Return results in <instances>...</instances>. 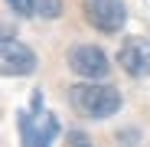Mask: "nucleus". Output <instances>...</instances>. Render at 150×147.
<instances>
[{
	"label": "nucleus",
	"instance_id": "obj_1",
	"mask_svg": "<svg viewBox=\"0 0 150 147\" xmlns=\"http://www.w3.org/2000/svg\"><path fill=\"white\" fill-rule=\"evenodd\" d=\"M69 98H72V108L85 118H91V121H105L114 111H121V92L111 88V85H98V82L72 85Z\"/></svg>",
	"mask_w": 150,
	"mask_h": 147
},
{
	"label": "nucleus",
	"instance_id": "obj_2",
	"mask_svg": "<svg viewBox=\"0 0 150 147\" xmlns=\"http://www.w3.org/2000/svg\"><path fill=\"white\" fill-rule=\"evenodd\" d=\"M85 20L101 33H121V26L127 23V10L121 0H82Z\"/></svg>",
	"mask_w": 150,
	"mask_h": 147
},
{
	"label": "nucleus",
	"instance_id": "obj_3",
	"mask_svg": "<svg viewBox=\"0 0 150 147\" xmlns=\"http://www.w3.org/2000/svg\"><path fill=\"white\" fill-rule=\"evenodd\" d=\"M69 69L75 72V75L88 79V82H101V79H108V72H111L108 56L98 46H75L69 53Z\"/></svg>",
	"mask_w": 150,
	"mask_h": 147
},
{
	"label": "nucleus",
	"instance_id": "obj_4",
	"mask_svg": "<svg viewBox=\"0 0 150 147\" xmlns=\"http://www.w3.org/2000/svg\"><path fill=\"white\" fill-rule=\"evenodd\" d=\"M117 65L131 79H150V39H144V36L124 39L117 49Z\"/></svg>",
	"mask_w": 150,
	"mask_h": 147
},
{
	"label": "nucleus",
	"instance_id": "obj_5",
	"mask_svg": "<svg viewBox=\"0 0 150 147\" xmlns=\"http://www.w3.org/2000/svg\"><path fill=\"white\" fill-rule=\"evenodd\" d=\"M0 65H4V75H33L36 72V53L26 43H20L7 33L4 43H0Z\"/></svg>",
	"mask_w": 150,
	"mask_h": 147
},
{
	"label": "nucleus",
	"instance_id": "obj_6",
	"mask_svg": "<svg viewBox=\"0 0 150 147\" xmlns=\"http://www.w3.org/2000/svg\"><path fill=\"white\" fill-rule=\"evenodd\" d=\"M33 111H16V124H20V134H23V147H39V134L33 131Z\"/></svg>",
	"mask_w": 150,
	"mask_h": 147
},
{
	"label": "nucleus",
	"instance_id": "obj_7",
	"mask_svg": "<svg viewBox=\"0 0 150 147\" xmlns=\"http://www.w3.org/2000/svg\"><path fill=\"white\" fill-rule=\"evenodd\" d=\"M33 13L42 20H59L62 16V0H33Z\"/></svg>",
	"mask_w": 150,
	"mask_h": 147
},
{
	"label": "nucleus",
	"instance_id": "obj_8",
	"mask_svg": "<svg viewBox=\"0 0 150 147\" xmlns=\"http://www.w3.org/2000/svg\"><path fill=\"white\" fill-rule=\"evenodd\" d=\"M10 10L20 13V16H33V0H7Z\"/></svg>",
	"mask_w": 150,
	"mask_h": 147
},
{
	"label": "nucleus",
	"instance_id": "obj_9",
	"mask_svg": "<svg viewBox=\"0 0 150 147\" xmlns=\"http://www.w3.org/2000/svg\"><path fill=\"white\" fill-rule=\"evenodd\" d=\"M69 147H95V144H91L88 134H82V131H69Z\"/></svg>",
	"mask_w": 150,
	"mask_h": 147
},
{
	"label": "nucleus",
	"instance_id": "obj_10",
	"mask_svg": "<svg viewBox=\"0 0 150 147\" xmlns=\"http://www.w3.org/2000/svg\"><path fill=\"white\" fill-rule=\"evenodd\" d=\"M137 137H140L137 131H121V134H117V141H127L124 147H137Z\"/></svg>",
	"mask_w": 150,
	"mask_h": 147
},
{
	"label": "nucleus",
	"instance_id": "obj_11",
	"mask_svg": "<svg viewBox=\"0 0 150 147\" xmlns=\"http://www.w3.org/2000/svg\"><path fill=\"white\" fill-rule=\"evenodd\" d=\"M30 111H33V114H39V111H42V92H36V95H33V108H30Z\"/></svg>",
	"mask_w": 150,
	"mask_h": 147
}]
</instances>
